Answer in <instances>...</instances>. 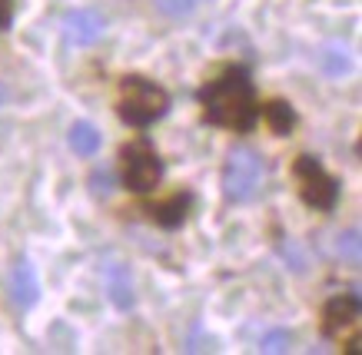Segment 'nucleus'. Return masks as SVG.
<instances>
[{
  "label": "nucleus",
  "mask_w": 362,
  "mask_h": 355,
  "mask_svg": "<svg viewBox=\"0 0 362 355\" xmlns=\"http://www.w3.org/2000/svg\"><path fill=\"white\" fill-rule=\"evenodd\" d=\"M117 113H120L123 123L130 126H153L156 120H163L170 113V93H166L160 83L146 77H123L120 80V103H117Z\"/></svg>",
  "instance_id": "f03ea898"
},
{
  "label": "nucleus",
  "mask_w": 362,
  "mask_h": 355,
  "mask_svg": "<svg viewBox=\"0 0 362 355\" xmlns=\"http://www.w3.org/2000/svg\"><path fill=\"white\" fill-rule=\"evenodd\" d=\"M120 173L130 193H150L163 179V160L146 140H133L120 150Z\"/></svg>",
  "instance_id": "20e7f679"
},
{
  "label": "nucleus",
  "mask_w": 362,
  "mask_h": 355,
  "mask_svg": "<svg viewBox=\"0 0 362 355\" xmlns=\"http://www.w3.org/2000/svg\"><path fill=\"white\" fill-rule=\"evenodd\" d=\"M146 212H150V219H153L156 226L176 229V226H183V219H187V212H189V193H173L170 200L146 206Z\"/></svg>",
  "instance_id": "1a4fd4ad"
},
{
  "label": "nucleus",
  "mask_w": 362,
  "mask_h": 355,
  "mask_svg": "<svg viewBox=\"0 0 362 355\" xmlns=\"http://www.w3.org/2000/svg\"><path fill=\"white\" fill-rule=\"evenodd\" d=\"M107 292H110V302L120 312L133 309V282H130V269L113 263L107 266Z\"/></svg>",
  "instance_id": "9d476101"
},
{
  "label": "nucleus",
  "mask_w": 362,
  "mask_h": 355,
  "mask_svg": "<svg viewBox=\"0 0 362 355\" xmlns=\"http://www.w3.org/2000/svg\"><path fill=\"white\" fill-rule=\"evenodd\" d=\"M199 107L213 126L246 133L259 120V103H256V87L246 67H226L216 80L203 83L199 90Z\"/></svg>",
  "instance_id": "f257e3e1"
},
{
  "label": "nucleus",
  "mask_w": 362,
  "mask_h": 355,
  "mask_svg": "<svg viewBox=\"0 0 362 355\" xmlns=\"http://www.w3.org/2000/svg\"><path fill=\"white\" fill-rule=\"evenodd\" d=\"M319 64H322V70L329 73V77H339V73H346V67H349V56H346V47L339 44H329L322 54H319Z\"/></svg>",
  "instance_id": "4468645a"
},
{
  "label": "nucleus",
  "mask_w": 362,
  "mask_h": 355,
  "mask_svg": "<svg viewBox=\"0 0 362 355\" xmlns=\"http://www.w3.org/2000/svg\"><path fill=\"white\" fill-rule=\"evenodd\" d=\"M359 296L356 292H342V296H332L322 309V332L339 339L346 329H356L359 322Z\"/></svg>",
  "instance_id": "423d86ee"
},
{
  "label": "nucleus",
  "mask_w": 362,
  "mask_h": 355,
  "mask_svg": "<svg viewBox=\"0 0 362 355\" xmlns=\"http://www.w3.org/2000/svg\"><path fill=\"white\" fill-rule=\"evenodd\" d=\"M359 246H362V239H359V229H349L346 236H339V243H336V249H339V255L349 263V266H359Z\"/></svg>",
  "instance_id": "2eb2a0df"
},
{
  "label": "nucleus",
  "mask_w": 362,
  "mask_h": 355,
  "mask_svg": "<svg viewBox=\"0 0 362 355\" xmlns=\"http://www.w3.org/2000/svg\"><path fill=\"white\" fill-rule=\"evenodd\" d=\"M289 345H293V335L286 332V329H273V332L263 335L259 349H263V352H269V355H276V352H289Z\"/></svg>",
  "instance_id": "dca6fc26"
},
{
  "label": "nucleus",
  "mask_w": 362,
  "mask_h": 355,
  "mask_svg": "<svg viewBox=\"0 0 362 355\" xmlns=\"http://www.w3.org/2000/svg\"><path fill=\"white\" fill-rule=\"evenodd\" d=\"M64 34L74 47H90L107 34V20H103V13L80 7V11H70L64 17Z\"/></svg>",
  "instance_id": "0eeeda50"
},
{
  "label": "nucleus",
  "mask_w": 362,
  "mask_h": 355,
  "mask_svg": "<svg viewBox=\"0 0 362 355\" xmlns=\"http://www.w3.org/2000/svg\"><path fill=\"white\" fill-rule=\"evenodd\" d=\"M263 156L252 146H233L223 167V196L230 203H246L252 200L259 186H263Z\"/></svg>",
  "instance_id": "7ed1b4c3"
},
{
  "label": "nucleus",
  "mask_w": 362,
  "mask_h": 355,
  "mask_svg": "<svg viewBox=\"0 0 362 355\" xmlns=\"http://www.w3.org/2000/svg\"><path fill=\"white\" fill-rule=\"evenodd\" d=\"M90 189H93L97 196H107L113 189V169H107V167L93 169V173H90Z\"/></svg>",
  "instance_id": "f3484780"
},
{
  "label": "nucleus",
  "mask_w": 362,
  "mask_h": 355,
  "mask_svg": "<svg viewBox=\"0 0 362 355\" xmlns=\"http://www.w3.org/2000/svg\"><path fill=\"white\" fill-rule=\"evenodd\" d=\"M70 150L80 156H93L100 150V133L93 123H74L70 126Z\"/></svg>",
  "instance_id": "9b49d317"
},
{
  "label": "nucleus",
  "mask_w": 362,
  "mask_h": 355,
  "mask_svg": "<svg viewBox=\"0 0 362 355\" xmlns=\"http://www.w3.org/2000/svg\"><path fill=\"white\" fill-rule=\"evenodd\" d=\"M263 116L266 123H269V130L279 136H286L289 130H293V123H296V113H293V107L283 100H273V103H266L263 107Z\"/></svg>",
  "instance_id": "f8f14e48"
},
{
  "label": "nucleus",
  "mask_w": 362,
  "mask_h": 355,
  "mask_svg": "<svg viewBox=\"0 0 362 355\" xmlns=\"http://www.w3.org/2000/svg\"><path fill=\"white\" fill-rule=\"evenodd\" d=\"M7 286H11V299L17 302L21 309H30V306H37V299H40V279H37V269H33L27 259H21V263L11 269Z\"/></svg>",
  "instance_id": "6e6552de"
},
{
  "label": "nucleus",
  "mask_w": 362,
  "mask_h": 355,
  "mask_svg": "<svg viewBox=\"0 0 362 355\" xmlns=\"http://www.w3.org/2000/svg\"><path fill=\"white\" fill-rule=\"evenodd\" d=\"M209 0H153V7L160 13H166V17H173V20H180V17H193V13L199 11V7H206Z\"/></svg>",
  "instance_id": "ddd939ff"
},
{
  "label": "nucleus",
  "mask_w": 362,
  "mask_h": 355,
  "mask_svg": "<svg viewBox=\"0 0 362 355\" xmlns=\"http://www.w3.org/2000/svg\"><path fill=\"white\" fill-rule=\"evenodd\" d=\"M13 23V0H0V30H7Z\"/></svg>",
  "instance_id": "a211bd4d"
},
{
  "label": "nucleus",
  "mask_w": 362,
  "mask_h": 355,
  "mask_svg": "<svg viewBox=\"0 0 362 355\" xmlns=\"http://www.w3.org/2000/svg\"><path fill=\"white\" fill-rule=\"evenodd\" d=\"M293 173H296L299 196H303L306 206H313L319 212H329L339 203V179L329 176L316 156H299Z\"/></svg>",
  "instance_id": "39448f33"
}]
</instances>
